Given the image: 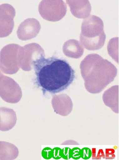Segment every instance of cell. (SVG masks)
Wrapping results in <instances>:
<instances>
[{"label": "cell", "instance_id": "obj_14", "mask_svg": "<svg viewBox=\"0 0 119 160\" xmlns=\"http://www.w3.org/2000/svg\"><path fill=\"white\" fill-rule=\"evenodd\" d=\"M114 86L105 91L103 95L105 104L110 107L114 112L118 113V89L113 93Z\"/></svg>", "mask_w": 119, "mask_h": 160}, {"label": "cell", "instance_id": "obj_6", "mask_svg": "<svg viewBox=\"0 0 119 160\" xmlns=\"http://www.w3.org/2000/svg\"><path fill=\"white\" fill-rule=\"evenodd\" d=\"M42 56H45L44 50L36 43H31L24 46H20L18 53L19 65L23 70L32 69L34 61Z\"/></svg>", "mask_w": 119, "mask_h": 160}, {"label": "cell", "instance_id": "obj_5", "mask_svg": "<svg viewBox=\"0 0 119 160\" xmlns=\"http://www.w3.org/2000/svg\"><path fill=\"white\" fill-rule=\"evenodd\" d=\"M39 11L43 18L50 21H57L65 16L66 4L62 0H44L39 5Z\"/></svg>", "mask_w": 119, "mask_h": 160}, {"label": "cell", "instance_id": "obj_15", "mask_svg": "<svg viewBox=\"0 0 119 160\" xmlns=\"http://www.w3.org/2000/svg\"><path fill=\"white\" fill-rule=\"evenodd\" d=\"M0 159H15L18 155L17 148L11 143L1 141Z\"/></svg>", "mask_w": 119, "mask_h": 160}, {"label": "cell", "instance_id": "obj_4", "mask_svg": "<svg viewBox=\"0 0 119 160\" xmlns=\"http://www.w3.org/2000/svg\"><path fill=\"white\" fill-rule=\"evenodd\" d=\"M20 45L10 44L1 50L0 65L1 71L7 74H14L20 68L18 61V53Z\"/></svg>", "mask_w": 119, "mask_h": 160}, {"label": "cell", "instance_id": "obj_13", "mask_svg": "<svg viewBox=\"0 0 119 160\" xmlns=\"http://www.w3.org/2000/svg\"><path fill=\"white\" fill-rule=\"evenodd\" d=\"M63 51L65 56L79 58L83 54L84 48L80 41L75 39L68 40L63 46Z\"/></svg>", "mask_w": 119, "mask_h": 160}, {"label": "cell", "instance_id": "obj_2", "mask_svg": "<svg viewBox=\"0 0 119 160\" xmlns=\"http://www.w3.org/2000/svg\"><path fill=\"white\" fill-rule=\"evenodd\" d=\"M85 88L90 93H100L114 81L117 69L111 62L97 54L87 55L80 65Z\"/></svg>", "mask_w": 119, "mask_h": 160}, {"label": "cell", "instance_id": "obj_3", "mask_svg": "<svg viewBox=\"0 0 119 160\" xmlns=\"http://www.w3.org/2000/svg\"><path fill=\"white\" fill-rule=\"evenodd\" d=\"M106 36L103 22L100 17L90 15L83 21L80 41L86 49L95 51L101 48L105 44Z\"/></svg>", "mask_w": 119, "mask_h": 160}, {"label": "cell", "instance_id": "obj_11", "mask_svg": "<svg viewBox=\"0 0 119 160\" xmlns=\"http://www.w3.org/2000/svg\"><path fill=\"white\" fill-rule=\"evenodd\" d=\"M70 6L71 13L75 17L79 18H86L90 16L91 6L88 0L66 1Z\"/></svg>", "mask_w": 119, "mask_h": 160}, {"label": "cell", "instance_id": "obj_1", "mask_svg": "<svg viewBox=\"0 0 119 160\" xmlns=\"http://www.w3.org/2000/svg\"><path fill=\"white\" fill-rule=\"evenodd\" d=\"M35 81L44 94L59 93L68 88L75 78V72L66 60L42 56L34 61Z\"/></svg>", "mask_w": 119, "mask_h": 160}, {"label": "cell", "instance_id": "obj_12", "mask_svg": "<svg viewBox=\"0 0 119 160\" xmlns=\"http://www.w3.org/2000/svg\"><path fill=\"white\" fill-rule=\"evenodd\" d=\"M0 120L1 131H8L16 125L17 121L16 112L11 109L1 107Z\"/></svg>", "mask_w": 119, "mask_h": 160}, {"label": "cell", "instance_id": "obj_10", "mask_svg": "<svg viewBox=\"0 0 119 160\" xmlns=\"http://www.w3.org/2000/svg\"><path fill=\"white\" fill-rule=\"evenodd\" d=\"M51 103L54 111L58 114L66 116L72 111V101L68 95L65 94L54 96Z\"/></svg>", "mask_w": 119, "mask_h": 160}, {"label": "cell", "instance_id": "obj_8", "mask_svg": "<svg viewBox=\"0 0 119 160\" xmlns=\"http://www.w3.org/2000/svg\"><path fill=\"white\" fill-rule=\"evenodd\" d=\"M15 15L16 11L11 5L7 3L3 4L1 5V37L8 36L12 32L14 25L13 18Z\"/></svg>", "mask_w": 119, "mask_h": 160}, {"label": "cell", "instance_id": "obj_7", "mask_svg": "<svg viewBox=\"0 0 119 160\" xmlns=\"http://www.w3.org/2000/svg\"><path fill=\"white\" fill-rule=\"evenodd\" d=\"M1 97L4 101L16 103L20 101L22 96L21 88L12 78L1 73Z\"/></svg>", "mask_w": 119, "mask_h": 160}, {"label": "cell", "instance_id": "obj_9", "mask_svg": "<svg viewBox=\"0 0 119 160\" xmlns=\"http://www.w3.org/2000/svg\"><path fill=\"white\" fill-rule=\"evenodd\" d=\"M41 28L40 22L36 19H26L18 26L17 31L18 37L22 41L34 38L38 34Z\"/></svg>", "mask_w": 119, "mask_h": 160}]
</instances>
